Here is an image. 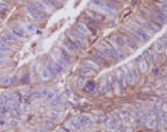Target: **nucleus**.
I'll use <instances>...</instances> for the list:
<instances>
[{"instance_id":"1","label":"nucleus","mask_w":167,"mask_h":132,"mask_svg":"<svg viewBox=\"0 0 167 132\" xmlns=\"http://www.w3.org/2000/svg\"><path fill=\"white\" fill-rule=\"evenodd\" d=\"M97 49L101 52V53H103L111 62H118V58H117V55H116V52L113 50L112 45H111V43L108 41H102L97 45Z\"/></svg>"},{"instance_id":"2","label":"nucleus","mask_w":167,"mask_h":132,"mask_svg":"<svg viewBox=\"0 0 167 132\" xmlns=\"http://www.w3.org/2000/svg\"><path fill=\"white\" fill-rule=\"evenodd\" d=\"M24 8H25V13L28 14V16H30L33 20L42 21V20H45L47 19V14L44 13V11L38 10L30 1L29 3H25V7Z\"/></svg>"},{"instance_id":"3","label":"nucleus","mask_w":167,"mask_h":132,"mask_svg":"<svg viewBox=\"0 0 167 132\" xmlns=\"http://www.w3.org/2000/svg\"><path fill=\"white\" fill-rule=\"evenodd\" d=\"M135 20L138 21V23H140L141 25H143L144 28H147V29H148L149 32H151V33H157V32H160V29H161V25H158L157 23L152 21L151 19L146 18V16H143L142 14L137 15Z\"/></svg>"},{"instance_id":"4","label":"nucleus","mask_w":167,"mask_h":132,"mask_svg":"<svg viewBox=\"0 0 167 132\" xmlns=\"http://www.w3.org/2000/svg\"><path fill=\"white\" fill-rule=\"evenodd\" d=\"M91 59H93L99 67H109L111 63H112L107 58V57H105L103 53H101V52H99L97 48L91 52Z\"/></svg>"},{"instance_id":"5","label":"nucleus","mask_w":167,"mask_h":132,"mask_svg":"<svg viewBox=\"0 0 167 132\" xmlns=\"http://www.w3.org/2000/svg\"><path fill=\"white\" fill-rule=\"evenodd\" d=\"M109 42H112V43H114L116 45H118V47H119L122 50H123L125 53H127V50L131 52V50L128 49V47H127L125 39H123V37H122V34H121L119 32L112 34V35H111V38H109Z\"/></svg>"},{"instance_id":"6","label":"nucleus","mask_w":167,"mask_h":132,"mask_svg":"<svg viewBox=\"0 0 167 132\" xmlns=\"http://www.w3.org/2000/svg\"><path fill=\"white\" fill-rule=\"evenodd\" d=\"M127 68H128V71L131 73L133 84H136V83L140 82V79H141V72L138 71V67L136 66V63L132 62V63H130V64H127Z\"/></svg>"},{"instance_id":"7","label":"nucleus","mask_w":167,"mask_h":132,"mask_svg":"<svg viewBox=\"0 0 167 132\" xmlns=\"http://www.w3.org/2000/svg\"><path fill=\"white\" fill-rule=\"evenodd\" d=\"M119 33L122 34V37H123V39H125V42H126V44H127V47H128V49H130L131 52H136V50L138 49V43H137L132 37H130L123 29H121Z\"/></svg>"},{"instance_id":"8","label":"nucleus","mask_w":167,"mask_h":132,"mask_svg":"<svg viewBox=\"0 0 167 132\" xmlns=\"http://www.w3.org/2000/svg\"><path fill=\"white\" fill-rule=\"evenodd\" d=\"M51 58L53 59V62H55V63H57V64L62 66V67L64 68V69H67V68L69 67V64H70V63H69V62H67V60H65V59L63 58V57L60 55V54H59L58 52L55 50L54 48H53V50L51 52Z\"/></svg>"},{"instance_id":"9","label":"nucleus","mask_w":167,"mask_h":132,"mask_svg":"<svg viewBox=\"0 0 167 132\" xmlns=\"http://www.w3.org/2000/svg\"><path fill=\"white\" fill-rule=\"evenodd\" d=\"M107 81L112 84V87H113V94L116 96H121V94H123V91L121 89V86L118 83V81H117V77H116V73H111L108 78H107Z\"/></svg>"},{"instance_id":"10","label":"nucleus","mask_w":167,"mask_h":132,"mask_svg":"<svg viewBox=\"0 0 167 132\" xmlns=\"http://www.w3.org/2000/svg\"><path fill=\"white\" fill-rule=\"evenodd\" d=\"M67 34H68V35H72V37L77 38L78 41L82 42L84 45H88V44H89V39H88V37H86L84 34H82L81 32H78L77 29H74V28H70V29L67 30Z\"/></svg>"},{"instance_id":"11","label":"nucleus","mask_w":167,"mask_h":132,"mask_svg":"<svg viewBox=\"0 0 167 132\" xmlns=\"http://www.w3.org/2000/svg\"><path fill=\"white\" fill-rule=\"evenodd\" d=\"M135 63H136V66L138 67V71H140L142 74L147 73V71H148V64H149V63L146 60V58L143 57V54L138 55L137 59L135 60Z\"/></svg>"},{"instance_id":"12","label":"nucleus","mask_w":167,"mask_h":132,"mask_svg":"<svg viewBox=\"0 0 167 132\" xmlns=\"http://www.w3.org/2000/svg\"><path fill=\"white\" fill-rule=\"evenodd\" d=\"M105 9H108L111 13H118L121 10V4L114 1V0H102Z\"/></svg>"},{"instance_id":"13","label":"nucleus","mask_w":167,"mask_h":132,"mask_svg":"<svg viewBox=\"0 0 167 132\" xmlns=\"http://www.w3.org/2000/svg\"><path fill=\"white\" fill-rule=\"evenodd\" d=\"M10 33L16 38V39H24L25 38V30L23 27L20 25H12L10 27Z\"/></svg>"},{"instance_id":"14","label":"nucleus","mask_w":167,"mask_h":132,"mask_svg":"<svg viewBox=\"0 0 167 132\" xmlns=\"http://www.w3.org/2000/svg\"><path fill=\"white\" fill-rule=\"evenodd\" d=\"M60 45H62V47H63L64 49H67V50H68L72 55H75V53L78 52V50H77V48H75L74 45H73V43L70 42V39H69L68 37H67V35H65V38L63 39V42L60 43Z\"/></svg>"},{"instance_id":"15","label":"nucleus","mask_w":167,"mask_h":132,"mask_svg":"<svg viewBox=\"0 0 167 132\" xmlns=\"http://www.w3.org/2000/svg\"><path fill=\"white\" fill-rule=\"evenodd\" d=\"M86 14L89 16L91 19H93L94 21H97L98 24H101V23H103L104 21V16L102 15V14H99L98 11H96V10H91V9H87L86 10Z\"/></svg>"},{"instance_id":"16","label":"nucleus","mask_w":167,"mask_h":132,"mask_svg":"<svg viewBox=\"0 0 167 132\" xmlns=\"http://www.w3.org/2000/svg\"><path fill=\"white\" fill-rule=\"evenodd\" d=\"M54 49L57 50L58 53H59L60 55H62V57H63V58H64L67 62L72 63V62L74 60V55H72L68 50H67V49H64V48L62 47V45H59V47H54Z\"/></svg>"},{"instance_id":"17","label":"nucleus","mask_w":167,"mask_h":132,"mask_svg":"<svg viewBox=\"0 0 167 132\" xmlns=\"http://www.w3.org/2000/svg\"><path fill=\"white\" fill-rule=\"evenodd\" d=\"M143 57L146 58V60L148 63H151V64H155V63H157V60H158V54L155 53L153 50H144Z\"/></svg>"},{"instance_id":"18","label":"nucleus","mask_w":167,"mask_h":132,"mask_svg":"<svg viewBox=\"0 0 167 132\" xmlns=\"http://www.w3.org/2000/svg\"><path fill=\"white\" fill-rule=\"evenodd\" d=\"M81 64L83 66V67H88V68H91V69H93L94 72H97V71H99L101 69V67H99L96 62H94L93 59H91V58H88V59H83L82 62H81Z\"/></svg>"},{"instance_id":"19","label":"nucleus","mask_w":167,"mask_h":132,"mask_svg":"<svg viewBox=\"0 0 167 132\" xmlns=\"http://www.w3.org/2000/svg\"><path fill=\"white\" fill-rule=\"evenodd\" d=\"M116 77H117V81H118V83L121 86V89L123 91V93H125V91L127 88V82H126V78L123 76V72H122L121 69H118L116 72Z\"/></svg>"},{"instance_id":"20","label":"nucleus","mask_w":167,"mask_h":132,"mask_svg":"<svg viewBox=\"0 0 167 132\" xmlns=\"http://www.w3.org/2000/svg\"><path fill=\"white\" fill-rule=\"evenodd\" d=\"M74 29H77L78 32H81L82 34H84L86 37H89V34H91V30L88 29V27H87L83 21H78V23H75Z\"/></svg>"},{"instance_id":"21","label":"nucleus","mask_w":167,"mask_h":132,"mask_svg":"<svg viewBox=\"0 0 167 132\" xmlns=\"http://www.w3.org/2000/svg\"><path fill=\"white\" fill-rule=\"evenodd\" d=\"M67 126H68V130H72V131H81L83 130V126L77 121L75 118H70L68 123H67Z\"/></svg>"},{"instance_id":"22","label":"nucleus","mask_w":167,"mask_h":132,"mask_svg":"<svg viewBox=\"0 0 167 132\" xmlns=\"http://www.w3.org/2000/svg\"><path fill=\"white\" fill-rule=\"evenodd\" d=\"M74 118L83 126V127H84V126L92 125V118H91L89 116H87V114H79V116H77V117H74Z\"/></svg>"},{"instance_id":"23","label":"nucleus","mask_w":167,"mask_h":132,"mask_svg":"<svg viewBox=\"0 0 167 132\" xmlns=\"http://www.w3.org/2000/svg\"><path fill=\"white\" fill-rule=\"evenodd\" d=\"M0 39H1V41H4L5 43H8L9 45H12V44H14V43L16 42V38H15L10 32H5Z\"/></svg>"},{"instance_id":"24","label":"nucleus","mask_w":167,"mask_h":132,"mask_svg":"<svg viewBox=\"0 0 167 132\" xmlns=\"http://www.w3.org/2000/svg\"><path fill=\"white\" fill-rule=\"evenodd\" d=\"M34 7L38 9V10H40V11H44V13H47L48 11V5L45 3H43L42 0H31L30 1Z\"/></svg>"},{"instance_id":"25","label":"nucleus","mask_w":167,"mask_h":132,"mask_svg":"<svg viewBox=\"0 0 167 132\" xmlns=\"http://www.w3.org/2000/svg\"><path fill=\"white\" fill-rule=\"evenodd\" d=\"M152 50L155 52V53H157V54H165V52H166V45H163L161 42H156V43L152 45Z\"/></svg>"},{"instance_id":"26","label":"nucleus","mask_w":167,"mask_h":132,"mask_svg":"<svg viewBox=\"0 0 167 132\" xmlns=\"http://www.w3.org/2000/svg\"><path fill=\"white\" fill-rule=\"evenodd\" d=\"M121 71L123 72V76H125V78H126L127 86H133L131 73H130V71H128V68H127V66H122V67H121Z\"/></svg>"},{"instance_id":"27","label":"nucleus","mask_w":167,"mask_h":132,"mask_svg":"<svg viewBox=\"0 0 167 132\" xmlns=\"http://www.w3.org/2000/svg\"><path fill=\"white\" fill-rule=\"evenodd\" d=\"M47 68H48V71L51 72L52 77H55V76H58V74H59V72H58V69H57V67H55L54 62L52 60V58L49 59V62L47 63Z\"/></svg>"},{"instance_id":"28","label":"nucleus","mask_w":167,"mask_h":132,"mask_svg":"<svg viewBox=\"0 0 167 132\" xmlns=\"http://www.w3.org/2000/svg\"><path fill=\"white\" fill-rule=\"evenodd\" d=\"M23 29L26 32V33H29V34H33V33H37V27L35 24H33V23H23Z\"/></svg>"},{"instance_id":"29","label":"nucleus","mask_w":167,"mask_h":132,"mask_svg":"<svg viewBox=\"0 0 167 132\" xmlns=\"http://www.w3.org/2000/svg\"><path fill=\"white\" fill-rule=\"evenodd\" d=\"M93 72H94V71L91 69V68L83 67V66H82V68H79V69H78V74H79V76H83V77H89V76H92Z\"/></svg>"},{"instance_id":"30","label":"nucleus","mask_w":167,"mask_h":132,"mask_svg":"<svg viewBox=\"0 0 167 132\" xmlns=\"http://www.w3.org/2000/svg\"><path fill=\"white\" fill-rule=\"evenodd\" d=\"M144 125H146L147 130L157 128V122H156V118H155V117H151V116L147 118V121H146V123H144Z\"/></svg>"},{"instance_id":"31","label":"nucleus","mask_w":167,"mask_h":132,"mask_svg":"<svg viewBox=\"0 0 167 132\" xmlns=\"http://www.w3.org/2000/svg\"><path fill=\"white\" fill-rule=\"evenodd\" d=\"M83 88H84L87 92H93L94 89L97 88V83L94 82V81H87Z\"/></svg>"},{"instance_id":"32","label":"nucleus","mask_w":167,"mask_h":132,"mask_svg":"<svg viewBox=\"0 0 167 132\" xmlns=\"http://www.w3.org/2000/svg\"><path fill=\"white\" fill-rule=\"evenodd\" d=\"M87 82V77H83V76H78L77 81H75V86L77 88H83L84 87V84Z\"/></svg>"},{"instance_id":"33","label":"nucleus","mask_w":167,"mask_h":132,"mask_svg":"<svg viewBox=\"0 0 167 132\" xmlns=\"http://www.w3.org/2000/svg\"><path fill=\"white\" fill-rule=\"evenodd\" d=\"M10 50H12L10 45H9L8 43H5L4 41H1V39H0V52H4V53H9Z\"/></svg>"},{"instance_id":"34","label":"nucleus","mask_w":167,"mask_h":132,"mask_svg":"<svg viewBox=\"0 0 167 132\" xmlns=\"http://www.w3.org/2000/svg\"><path fill=\"white\" fill-rule=\"evenodd\" d=\"M40 77H42V79H44V81H49V79L52 78V74L48 71V68H44V69L40 72Z\"/></svg>"},{"instance_id":"35","label":"nucleus","mask_w":167,"mask_h":132,"mask_svg":"<svg viewBox=\"0 0 167 132\" xmlns=\"http://www.w3.org/2000/svg\"><path fill=\"white\" fill-rule=\"evenodd\" d=\"M10 97H12V98H14L18 103H20V102H21V98H23L19 92H12V93H10Z\"/></svg>"},{"instance_id":"36","label":"nucleus","mask_w":167,"mask_h":132,"mask_svg":"<svg viewBox=\"0 0 167 132\" xmlns=\"http://www.w3.org/2000/svg\"><path fill=\"white\" fill-rule=\"evenodd\" d=\"M20 81V76L19 74H13V76H10V84H16V83H19Z\"/></svg>"},{"instance_id":"37","label":"nucleus","mask_w":167,"mask_h":132,"mask_svg":"<svg viewBox=\"0 0 167 132\" xmlns=\"http://www.w3.org/2000/svg\"><path fill=\"white\" fill-rule=\"evenodd\" d=\"M10 8V5L8 1H5V0H0V10L1 11H5V10H8Z\"/></svg>"},{"instance_id":"38","label":"nucleus","mask_w":167,"mask_h":132,"mask_svg":"<svg viewBox=\"0 0 167 132\" xmlns=\"http://www.w3.org/2000/svg\"><path fill=\"white\" fill-rule=\"evenodd\" d=\"M104 83H105V88H107V93H108V96H109V97H112V96H113V87H112V84H111L108 81H105Z\"/></svg>"},{"instance_id":"39","label":"nucleus","mask_w":167,"mask_h":132,"mask_svg":"<svg viewBox=\"0 0 167 132\" xmlns=\"http://www.w3.org/2000/svg\"><path fill=\"white\" fill-rule=\"evenodd\" d=\"M55 96H57V93H55V92H51V91H48V92H47V93H45V94H44L43 97H45V98H47L48 101H52V100L54 98V97H55Z\"/></svg>"},{"instance_id":"40","label":"nucleus","mask_w":167,"mask_h":132,"mask_svg":"<svg viewBox=\"0 0 167 132\" xmlns=\"http://www.w3.org/2000/svg\"><path fill=\"white\" fill-rule=\"evenodd\" d=\"M98 94L99 96H103V94H107V88H105V83H102L101 87L98 89Z\"/></svg>"},{"instance_id":"41","label":"nucleus","mask_w":167,"mask_h":132,"mask_svg":"<svg viewBox=\"0 0 167 132\" xmlns=\"http://www.w3.org/2000/svg\"><path fill=\"white\" fill-rule=\"evenodd\" d=\"M0 84L1 86H10V76H7L0 79Z\"/></svg>"},{"instance_id":"42","label":"nucleus","mask_w":167,"mask_h":132,"mask_svg":"<svg viewBox=\"0 0 167 132\" xmlns=\"http://www.w3.org/2000/svg\"><path fill=\"white\" fill-rule=\"evenodd\" d=\"M111 118H112V119H114V121H117V122H118L119 119H121V114H119V112H117V111H113L112 113H111Z\"/></svg>"},{"instance_id":"43","label":"nucleus","mask_w":167,"mask_h":132,"mask_svg":"<svg viewBox=\"0 0 167 132\" xmlns=\"http://www.w3.org/2000/svg\"><path fill=\"white\" fill-rule=\"evenodd\" d=\"M107 121H108V117H107V114H104V113L99 114L98 122H101V123H107Z\"/></svg>"},{"instance_id":"44","label":"nucleus","mask_w":167,"mask_h":132,"mask_svg":"<svg viewBox=\"0 0 167 132\" xmlns=\"http://www.w3.org/2000/svg\"><path fill=\"white\" fill-rule=\"evenodd\" d=\"M151 74H153V76H158L160 74V67L158 66H153L152 69H151Z\"/></svg>"},{"instance_id":"45","label":"nucleus","mask_w":167,"mask_h":132,"mask_svg":"<svg viewBox=\"0 0 167 132\" xmlns=\"http://www.w3.org/2000/svg\"><path fill=\"white\" fill-rule=\"evenodd\" d=\"M31 94H33V97H34V98H40V97H43L42 91H33Z\"/></svg>"},{"instance_id":"46","label":"nucleus","mask_w":167,"mask_h":132,"mask_svg":"<svg viewBox=\"0 0 167 132\" xmlns=\"http://www.w3.org/2000/svg\"><path fill=\"white\" fill-rule=\"evenodd\" d=\"M29 81H30L29 73H26L25 76H24V78H23V79H20V81H19V83H29Z\"/></svg>"},{"instance_id":"47","label":"nucleus","mask_w":167,"mask_h":132,"mask_svg":"<svg viewBox=\"0 0 167 132\" xmlns=\"http://www.w3.org/2000/svg\"><path fill=\"white\" fill-rule=\"evenodd\" d=\"M133 106H135L136 110H144V107H146V106H144L143 103H141V102H136Z\"/></svg>"},{"instance_id":"48","label":"nucleus","mask_w":167,"mask_h":132,"mask_svg":"<svg viewBox=\"0 0 167 132\" xmlns=\"http://www.w3.org/2000/svg\"><path fill=\"white\" fill-rule=\"evenodd\" d=\"M43 131H45V130H52V122L51 121H45L44 122V128H42Z\"/></svg>"},{"instance_id":"49","label":"nucleus","mask_w":167,"mask_h":132,"mask_svg":"<svg viewBox=\"0 0 167 132\" xmlns=\"http://www.w3.org/2000/svg\"><path fill=\"white\" fill-rule=\"evenodd\" d=\"M0 60H7V54L4 52H0Z\"/></svg>"},{"instance_id":"50","label":"nucleus","mask_w":167,"mask_h":132,"mask_svg":"<svg viewBox=\"0 0 167 132\" xmlns=\"http://www.w3.org/2000/svg\"><path fill=\"white\" fill-rule=\"evenodd\" d=\"M18 125H19V122H18V121H15V119H13V121H10V126H12L13 128H14V127H16Z\"/></svg>"},{"instance_id":"51","label":"nucleus","mask_w":167,"mask_h":132,"mask_svg":"<svg viewBox=\"0 0 167 132\" xmlns=\"http://www.w3.org/2000/svg\"><path fill=\"white\" fill-rule=\"evenodd\" d=\"M114 1H117V3H119V4H122V3L125 1V0H114Z\"/></svg>"},{"instance_id":"52","label":"nucleus","mask_w":167,"mask_h":132,"mask_svg":"<svg viewBox=\"0 0 167 132\" xmlns=\"http://www.w3.org/2000/svg\"><path fill=\"white\" fill-rule=\"evenodd\" d=\"M3 13H4V11L0 10V18H3V16H4V14H3Z\"/></svg>"},{"instance_id":"53","label":"nucleus","mask_w":167,"mask_h":132,"mask_svg":"<svg viewBox=\"0 0 167 132\" xmlns=\"http://www.w3.org/2000/svg\"><path fill=\"white\" fill-rule=\"evenodd\" d=\"M3 62H4V60H0V66H1V63H3Z\"/></svg>"},{"instance_id":"54","label":"nucleus","mask_w":167,"mask_h":132,"mask_svg":"<svg viewBox=\"0 0 167 132\" xmlns=\"http://www.w3.org/2000/svg\"><path fill=\"white\" fill-rule=\"evenodd\" d=\"M60 1H68V0H60Z\"/></svg>"},{"instance_id":"55","label":"nucleus","mask_w":167,"mask_h":132,"mask_svg":"<svg viewBox=\"0 0 167 132\" xmlns=\"http://www.w3.org/2000/svg\"><path fill=\"white\" fill-rule=\"evenodd\" d=\"M42 1H43V3H44V0H42Z\"/></svg>"}]
</instances>
